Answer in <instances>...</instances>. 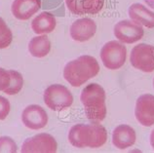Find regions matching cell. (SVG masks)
<instances>
[{
  "instance_id": "cell-1",
  "label": "cell",
  "mask_w": 154,
  "mask_h": 153,
  "mask_svg": "<svg viewBox=\"0 0 154 153\" xmlns=\"http://www.w3.org/2000/svg\"><path fill=\"white\" fill-rule=\"evenodd\" d=\"M68 140L77 148H99L106 142L107 132L98 123L77 124L69 130Z\"/></svg>"
},
{
  "instance_id": "cell-2",
  "label": "cell",
  "mask_w": 154,
  "mask_h": 153,
  "mask_svg": "<svg viewBox=\"0 0 154 153\" xmlns=\"http://www.w3.org/2000/svg\"><path fill=\"white\" fill-rule=\"evenodd\" d=\"M100 66L98 61L91 56H80L66 63L63 69V77L73 87H80L89 79L99 73Z\"/></svg>"
},
{
  "instance_id": "cell-3",
  "label": "cell",
  "mask_w": 154,
  "mask_h": 153,
  "mask_svg": "<svg viewBox=\"0 0 154 153\" xmlns=\"http://www.w3.org/2000/svg\"><path fill=\"white\" fill-rule=\"evenodd\" d=\"M87 118L93 122H100L106 116L105 92L103 88L97 83L87 85L80 96Z\"/></svg>"
},
{
  "instance_id": "cell-4",
  "label": "cell",
  "mask_w": 154,
  "mask_h": 153,
  "mask_svg": "<svg viewBox=\"0 0 154 153\" xmlns=\"http://www.w3.org/2000/svg\"><path fill=\"white\" fill-rule=\"evenodd\" d=\"M44 103L52 110L62 111L71 106L73 103V96L66 86L54 84L44 92Z\"/></svg>"
},
{
  "instance_id": "cell-5",
  "label": "cell",
  "mask_w": 154,
  "mask_h": 153,
  "mask_svg": "<svg viewBox=\"0 0 154 153\" xmlns=\"http://www.w3.org/2000/svg\"><path fill=\"white\" fill-rule=\"evenodd\" d=\"M127 58V49L117 41L105 43L100 50V59L103 66L110 70L119 69L124 66Z\"/></svg>"
},
{
  "instance_id": "cell-6",
  "label": "cell",
  "mask_w": 154,
  "mask_h": 153,
  "mask_svg": "<svg viewBox=\"0 0 154 153\" xmlns=\"http://www.w3.org/2000/svg\"><path fill=\"white\" fill-rule=\"evenodd\" d=\"M130 62L137 69L143 72L154 70V46L141 43L133 48Z\"/></svg>"
},
{
  "instance_id": "cell-7",
  "label": "cell",
  "mask_w": 154,
  "mask_h": 153,
  "mask_svg": "<svg viewBox=\"0 0 154 153\" xmlns=\"http://www.w3.org/2000/svg\"><path fill=\"white\" fill-rule=\"evenodd\" d=\"M58 149L54 136L42 133L28 138L23 143L21 151L23 153H54Z\"/></svg>"
},
{
  "instance_id": "cell-8",
  "label": "cell",
  "mask_w": 154,
  "mask_h": 153,
  "mask_svg": "<svg viewBox=\"0 0 154 153\" xmlns=\"http://www.w3.org/2000/svg\"><path fill=\"white\" fill-rule=\"evenodd\" d=\"M143 26L129 20L120 21L114 26V35L120 42L132 44L143 37Z\"/></svg>"
},
{
  "instance_id": "cell-9",
  "label": "cell",
  "mask_w": 154,
  "mask_h": 153,
  "mask_svg": "<svg viewBox=\"0 0 154 153\" xmlns=\"http://www.w3.org/2000/svg\"><path fill=\"white\" fill-rule=\"evenodd\" d=\"M135 116L137 122L144 127L154 125V96L144 94L137 99Z\"/></svg>"
},
{
  "instance_id": "cell-10",
  "label": "cell",
  "mask_w": 154,
  "mask_h": 153,
  "mask_svg": "<svg viewBox=\"0 0 154 153\" xmlns=\"http://www.w3.org/2000/svg\"><path fill=\"white\" fill-rule=\"evenodd\" d=\"M22 120L25 126L30 130H39L48 123V115L45 109L37 104H30L23 111Z\"/></svg>"
},
{
  "instance_id": "cell-11",
  "label": "cell",
  "mask_w": 154,
  "mask_h": 153,
  "mask_svg": "<svg viewBox=\"0 0 154 153\" xmlns=\"http://www.w3.org/2000/svg\"><path fill=\"white\" fill-rule=\"evenodd\" d=\"M66 4L73 15H96L103 8L104 0H66Z\"/></svg>"
},
{
  "instance_id": "cell-12",
  "label": "cell",
  "mask_w": 154,
  "mask_h": 153,
  "mask_svg": "<svg viewBox=\"0 0 154 153\" xmlns=\"http://www.w3.org/2000/svg\"><path fill=\"white\" fill-rule=\"evenodd\" d=\"M71 38L78 42L90 40L96 34L97 25L92 19L83 18L75 21L70 26Z\"/></svg>"
},
{
  "instance_id": "cell-13",
  "label": "cell",
  "mask_w": 154,
  "mask_h": 153,
  "mask_svg": "<svg viewBox=\"0 0 154 153\" xmlns=\"http://www.w3.org/2000/svg\"><path fill=\"white\" fill-rule=\"evenodd\" d=\"M136 132L129 125L122 124L114 129L112 133V143L118 149H126L136 142Z\"/></svg>"
},
{
  "instance_id": "cell-14",
  "label": "cell",
  "mask_w": 154,
  "mask_h": 153,
  "mask_svg": "<svg viewBox=\"0 0 154 153\" xmlns=\"http://www.w3.org/2000/svg\"><path fill=\"white\" fill-rule=\"evenodd\" d=\"M41 8V0H15L11 10L14 17L21 21H26Z\"/></svg>"
},
{
  "instance_id": "cell-15",
  "label": "cell",
  "mask_w": 154,
  "mask_h": 153,
  "mask_svg": "<svg viewBox=\"0 0 154 153\" xmlns=\"http://www.w3.org/2000/svg\"><path fill=\"white\" fill-rule=\"evenodd\" d=\"M129 16L134 23L147 29L154 27V12L148 10L143 4L134 3L129 7Z\"/></svg>"
},
{
  "instance_id": "cell-16",
  "label": "cell",
  "mask_w": 154,
  "mask_h": 153,
  "mask_svg": "<svg viewBox=\"0 0 154 153\" xmlns=\"http://www.w3.org/2000/svg\"><path fill=\"white\" fill-rule=\"evenodd\" d=\"M57 25L55 16L49 12H42L33 19L31 29L36 34H47L55 29Z\"/></svg>"
},
{
  "instance_id": "cell-17",
  "label": "cell",
  "mask_w": 154,
  "mask_h": 153,
  "mask_svg": "<svg viewBox=\"0 0 154 153\" xmlns=\"http://www.w3.org/2000/svg\"><path fill=\"white\" fill-rule=\"evenodd\" d=\"M28 51L34 58H44L50 53L51 42L46 34L36 36L28 43Z\"/></svg>"
},
{
  "instance_id": "cell-18",
  "label": "cell",
  "mask_w": 154,
  "mask_h": 153,
  "mask_svg": "<svg viewBox=\"0 0 154 153\" xmlns=\"http://www.w3.org/2000/svg\"><path fill=\"white\" fill-rule=\"evenodd\" d=\"M11 75V83L10 86L4 91L7 95H17L19 94L23 86V75L17 70H9Z\"/></svg>"
},
{
  "instance_id": "cell-19",
  "label": "cell",
  "mask_w": 154,
  "mask_h": 153,
  "mask_svg": "<svg viewBox=\"0 0 154 153\" xmlns=\"http://www.w3.org/2000/svg\"><path fill=\"white\" fill-rule=\"evenodd\" d=\"M12 40H13V34L11 29L5 21L0 18V50L9 47Z\"/></svg>"
},
{
  "instance_id": "cell-20",
  "label": "cell",
  "mask_w": 154,
  "mask_h": 153,
  "mask_svg": "<svg viewBox=\"0 0 154 153\" xmlns=\"http://www.w3.org/2000/svg\"><path fill=\"white\" fill-rule=\"evenodd\" d=\"M17 150V144L13 139L6 136L0 138V153H15Z\"/></svg>"
},
{
  "instance_id": "cell-21",
  "label": "cell",
  "mask_w": 154,
  "mask_h": 153,
  "mask_svg": "<svg viewBox=\"0 0 154 153\" xmlns=\"http://www.w3.org/2000/svg\"><path fill=\"white\" fill-rule=\"evenodd\" d=\"M11 83V75L9 70L0 67V91H5Z\"/></svg>"
},
{
  "instance_id": "cell-22",
  "label": "cell",
  "mask_w": 154,
  "mask_h": 153,
  "mask_svg": "<svg viewBox=\"0 0 154 153\" xmlns=\"http://www.w3.org/2000/svg\"><path fill=\"white\" fill-rule=\"evenodd\" d=\"M11 109L10 103L6 98L0 96V120L6 119Z\"/></svg>"
},
{
  "instance_id": "cell-23",
  "label": "cell",
  "mask_w": 154,
  "mask_h": 153,
  "mask_svg": "<svg viewBox=\"0 0 154 153\" xmlns=\"http://www.w3.org/2000/svg\"><path fill=\"white\" fill-rule=\"evenodd\" d=\"M143 1L147 4V5L152 8V9H154V0H143Z\"/></svg>"
},
{
  "instance_id": "cell-24",
  "label": "cell",
  "mask_w": 154,
  "mask_h": 153,
  "mask_svg": "<svg viewBox=\"0 0 154 153\" xmlns=\"http://www.w3.org/2000/svg\"><path fill=\"white\" fill-rule=\"evenodd\" d=\"M150 144H151L152 148L154 149V130H152L151 134H150Z\"/></svg>"
},
{
  "instance_id": "cell-25",
  "label": "cell",
  "mask_w": 154,
  "mask_h": 153,
  "mask_svg": "<svg viewBox=\"0 0 154 153\" xmlns=\"http://www.w3.org/2000/svg\"><path fill=\"white\" fill-rule=\"evenodd\" d=\"M153 87H154V79H153Z\"/></svg>"
}]
</instances>
